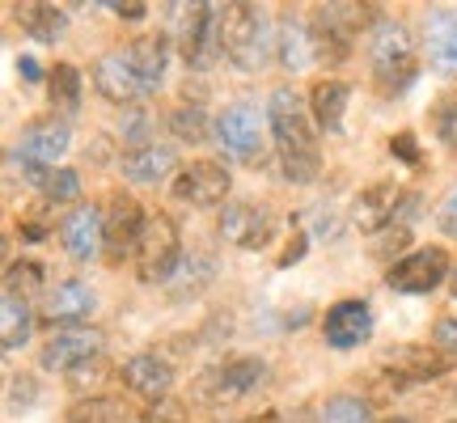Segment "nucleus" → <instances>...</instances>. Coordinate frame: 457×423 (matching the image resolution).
Returning <instances> with one entry per match:
<instances>
[{"label": "nucleus", "instance_id": "nucleus-1", "mask_svg": "<svg viewBox=\"0 0 457 423\" xmlns=\"http://www.w3.org/2000/svg\"><path fill=\"white\" fill-rule=\"evenodd\" d=\"M267 128H271V140H276L284 178L296 182V187L318 178L322 153H318V136H313V114L305 111V102H301L293 85H279L267 98Z\"/></svg>", "mask_w": 457, "mask_h": 423}, {"label": "nucleus", "instance_id": "nucleus-2", "mask_svg": "<svg viewBox=\"0 0 457 423\" xmlns=\"http://www.w3.org/2000/svg\"><path fill=\"white\" fill-rule=\"evenodd\" d=\"M276 51L271 26L262 17L259 4H225L220 9V55L228 64H237L242 72H259Z\"/></svg>", "mask_w": 457, "mask_h": 423}, {"label": "nucleus", "instance_id": "nucleus-3", "mask_svg": "<svg viewBox=\"0 0 457 423\" xmlns=\"http://www.w3.org/2000/svg\"><path fill=\"white\" fill-rule=\"evenodd\" d=\"M364 55H369V68H373V81L381 94H403L415 81V72H420L411 30L403 21H390V17H381L373 30H369Z\"/></svg>", "mask_w": 457, "mask_h": 423}, {"label": "nucleus", "instance_id": "nucleus-4", "mask_svg": "<svg viewBox=\"0 0 457 423\" xmlns=\"http://www.w3.org/2000/svg\"><path fill=\"white\" fill-rule=\"evenodd\" d=\"M68 145H72L68 119H60V114H43V119H34V123L21 128L17 148H13V162H21L26 178L38 187V182L55 170V162L68 153Z\"/></svg>", "mask_w": 457, "mask_h": 423}, {"label": "nucleus", "instance_id": "nucleus-5", "mask_svg": "<svg viewBox=\"0 0 457 423\" xmlns=\"http://www.w3.org/2000/svg\"><path fill=\"white\" fill-rule=\"evenodd\" d=\"M136 276L145 284H165L174 276V267L182 262V237L174 216L165 212H148L145 228H140V245H136Z\"/></svg>", "mask_w": 457, "mask_h": 423}, {"label": "nucleus", "instance_id": "nucleus-6", "mask_svg": "<svg viewBox=\"0 0 457 423\" xmlns=\"http://www.w3.org/2000/svg\"><path fill=\"white\" fill-rule=\"evenodd\" d=\"M216 145L225 148V157L242 165L267 162V128H262L259 111L250 102H233L216 114Z\"/></svg>", "mask_w": 457, "mask_h": 423}, {"label": "nucleus", "instance_id": "nucleus-7", "mask_svg": "<svg viewBox=\"0 0 457 423\" xmlns=\"http://www.w3.org/2000/svg\"><path fill=\"white\" fill-rule=\"evenodd\" d=\"M179 9V51L191 68H208L220 51V4H174Z\"/></svg>", "mask_w": 457, "mask_h": 423}, {"label": "nucleus", "instance_id": "nucleus-8", "mask_svg": "<svg viewBox=\"0 0 457 423\" xmlns=\"http://www.w3.org/2000/svg\"><path fill=\"white\" fill-rule=\"evenodd\" d=\"M102 347H106V339H102V330H94V326L55 330V335L38 347V364H43L47 373H77L89 360L102 356Z\"/></svg>", "mask_w": 457, "mask_h": 423}, {"label": "nucleus", "instance_id": "nucleus-9", "mask_svg": "<svg viewBox=\"0 0 457 423\" xmlns=\"http://www.w3.org/2000/svg\"><path fill=\"white\" fill-rule=\"evenodd\" d=\"M449 276H453L449 271V254H445L441 245H424V250H415V254L394 262L390 271H386V284H390L394 293L424 296L432 288H441Z\"/></svg>", "mask_w": 457, "mask_h": 423}, {"label": "nucleus", "instance_id": "nucleus-10", "mask_svg": "<svg viewBox=\"0 0 457 423\" xmlns=\"http://www.w3.org/2000/svg\"><path fill=\"white\" fill-rule=\"evenodd\" d=\"M60 245L72 262H94L106 254V212L98 203H77L60 220Z\"/></svg>", "mask_w": 457, "mask_h": 423}, {"label": "nucleus", "instance_id": "nucleus-11", "mask_svg": "<svg viewBox=\"0 0 457 423\" xmlns=\"http://www.w3.org/2000/svg\"><path fill=\"white\" fill-rule=\"evenodd\" d=\"M89 77H94V89L106 102H114V106H131V102L148 98V85L140 77L136 60H131V51H106V55H98Z\"/></svg>", "mask_w": 457, "mask_h": 423}, {"label": "nucleus", "instance_id": "nucleus-12", "mask_svg": "<svg viewBox=\"0 0 457 423\" xmlns=\"http://www.w3.org/2000/svg\"><path fill=\"white\" fill-rule=\"evenodd\" d=\"M228 187H233V178H228V170L220 162H191L182 165L179 174H174V199L179 203H191V208H220L228 199Z\"/></svg>", "mask_w": 457, "mask_h": 423}, {"label": "nucleus", "instance_id": "nucleus-13", "mask_svg": "<svg viewBox=\"0 0 457 423\" xmlns=\"http://www.w3.org/2000/svg\"><path fill=\"white\" fill-rule=\"evenodd\" d=\"M262 377H267V364L254 356H237V360H225V364H216L212 373H204L199 381V394L216 402V407H225V402H237L245 398L250 390H259Z\"/></svg>", "mask_w": 457, "mask_h": 423}, {"label": "nucleus", "instance_id": "nucleus-14", "mask_svg": "<svg viewBox=\"0 0 457 423\" xmlns=\"http://www.w3.org/2000/svg\"><path fill=\"white\" fill-rule=\"evenodd\" d=\"M94 310H98V293L85 279H60L55 288H47L43 322L55 330H72V326H89Z\"/></svg>", "mask_w": 457, "mask_h": 423}, {"label": "nucleus", "instance_id": "nucleus-15", "mask_svg": "<svg viewBox=\"0 0 457 423\" xmlns=\"http://www.w3.org/2000/svg\"><path fill=\"white\" fill-rule=\"evenodd\" d=\"M276 233V216L262 203H225L220 212V237L237 250H262Z\"/></svg>", "mask_w": 457, "mask_h": 423}, {"label": "nucleus", "instance_id": "nucleus-16", "mask_svg": "<svg viewBox=\"0 0 457 423\" xmlns=\"http://www.w3.org/2000/svg\"><path fill=\"white\" fill-rule=\"evenodd\" d=\"M145 212L131 195L114 191L111 195V212H106V259L123 262L136 259V245H140V228H145Z\"/></svg>", "mask_w": 457, "mask_h": 423}, {"label": "nucleus", "instance_id": "nucleus-17", "mask_svg": "<svg viewBox=\"0 0 457 423\" xmlns=\"http://www.w3.org/2000/svg\"><path fill=\"white\" fill-rule=\"evenodd\" d=\"M322 335H327V347L352 352L360 343H369V335H373V310L364 301H339L322 318Z\"/></svg>", "mask_w": 457, "mask_h": 423}, {"label": "nucleus", "instance_id": "nucleus-18", "mask_svg": "<svg viewBox=\"0 0 457 423\" xmlns=\"http://www.w3.org/2000/svg\"><path fill=\"white\" fill-rule=\"evenodd\" d=\"M123 386H128L136 398H145V402H165L170 390H174V364L162 360L157 352H140V356H131L123 364Z\"/></svg>", "mask_w": 457, "mask_h": 423}, {"label": "nucleus", "instance_id": "nucleus-19", "mask_svg": "<svg viewBox=\"0 0 457 423\" xmlns=\"http://www.w3.org/2000/svg\"><path fill=\"white\" fill-rule=\"evenodd\" d=\"M403 187L398 182H373L364 187L352 203V220H356L360 233H381V228H394L398 220V203H403Z\"/></svg>", "mask_w": 457, "mask_h": 423}, {"label": "nucleus", "instance_id": "nucleus-20", "mask_svg": "<svg viewBox=\"0 0 457 423\" xmlns=\"http://www.w3.org/2000/svg\"><path fill=\"white\" fill-rule=\"evenodd\" d=\"M449 369H453V356H445L441 347H420V343H411V347H403V352L386 364V377H390V386H415V381L445 377Z\"/></svg>", "mask_w": 457, "mask_h": 423}, {"label": "nucleus", "instance_id": "nucleus-21", "mask_svg": "<svg viewBox=\"0 0 457 423\" xmlns=\"http://www.w3.org/2000/svg\"><path fill=\"white\" fill-rule=\"evenodd\" d=\"M428 64L441 77H457V9H436L424 26Z\"/></svg>", "mask_w": 457, "mask_h": 423}, {"label": "nucleus", "instance_id": "nucleus-22", "mask_svg": "<svg viewBox=\"0 0 457 423\" xmlns=\"http://www.w3.org/2000/svg\"><path fill=\"white\" fill-rule=\"evenodd\" d=\"M174 170H179V153L170 145H157V140L123 153V174H128L131 182H140V187H153V182L170 178Z\"/></svg>", "mask_w": 457, "mask_h": 423}, {"label": "nucleus", "instance_id": "nucleus-23", "mask_svg": "<svg viewBox=\"0 0 457 423\" xmlns=\"http://www.w3.org/2000/svg\"><path fill=\"white\" fill-rule=\"evenodd\" d=\"M276 55L288 72H305L318 60V43H313V26H305L301 17H284L276 30Z\"/></svg>", "mask_w": 457, "mask_h": 423}, {"label": "nucleus", "instance_id": "nucleus-24", "mask_svg": "<svg viewBox=\"0 0 457 423\" xmlns=\"http://www.w3.org/2000/svg\"><path fill=\"white\" fill-rule=\"evenodd\" d=\"M347 98H352V85H347V81H335V77L318 81L310 89L313 123H318L322 131H339L343 128V111H347Z\"/></svg>", "mask_w": 457, "mask_h": 423}, {"label": "nucleus", "instance_id": "nucleus-25", "mask_svg": "<svg viewBox=\"0 0 457 423\" xmlns=\"http://www.w3.org/2000/svg\"><path fill=\"white\" fill-rule=\"evenodd\" d=\"M13 17L17 26L30 34L34 43H55L60 34L68 30V17L64 9H55L47 0H30V4H13Z\"/></svg>", "mask_w": 457, "mask_h": 423}, {"label": "nucleus", "instance_id": "nucleus-26", "mask_svg": "<svg viewBox=\"0 0 457 423\" xmlns=\"http://www.w3.org/2000/svg\"><path fill=\"white\" fill-rule=\"evenodd\" d=\"M216 267L208 254H182V262L174 267V276L165 279V293L174 296V301H191V296H199L208 284H212Z\"/></svg>", "mask_w": 457, "mask_h": 423}, {"label": "nucleus", "instance_id": "nucleus-27", "mask_svg": "<svg viewBox=\"0 0 457 423\" xmlns=\"http://www.w3.org/2000/svg\"><path fill=\"white\" fill-rule=\"evenodd\" d=\"M30 330H34L30 301L21 293H4V301H0V343H4V352L26 347V343H30Z\"/></svg>", "mask_w": 457, "mask_h": 423}, {"label": "nucleus", "instance_id": "nucleus-28", "mask_svg": "<svg viewBox=\"0 0 457 423\" xmlns=\"http://www.w3.org/2000/svg\"><path fill=\"white\" fill-rule=\"evenodd\" d=\"M128 51H131V60H136V68H140V77H145L148 94H157L165 81V64H170V43H165L162 34H145Z\"/></svg>", "mask_w": 457, "mask_h": 423}, {"label": "nucleus", "instance_id": "nucleus-29", "mask_svg": "<svg viewBox=\"0 0 457 423\" xmlns=\"http://www.w3.org/2000/svg\"><path fill=\"white\" fill-rule=\"evenodd\" d=\"M47 102L60 119L81 111V72L72 64H55L47 72Z\"/></svg>", "mask_w": 457, "mask_h": 423}, {"label": "nucleus", "instance_id": "nucleus-30", "mask_svg": "<svg viewBox=\"0 0 457 423\" xmlns=\"http://www.w3.org/2000/svg\"><path fill=\"white\" fill-rule=\"evenodd\" d=\"M64 423H131V411L123 398H81V402H72L64 415Z\"/></svg>", "mask_w": 457, "mask_h": 423}, {"label": "nucleus", "instance_id": "nucleus-31", "mask_svg": "<svg viewBox=\"0 0 457 423\" xmlns=\"http://www.w3.org/2000/svg\"><path fill=\"white\" fill-rule=\"evenodd\" d=\"M170 131L187 145H204L208 136H216V123H208L204 106H179V111H170Z\"/></svg>", "mask_w": 457, "mask_h": 423}, {"label": "nucleus", "instance_id": "nucleus-32", "mask_svg": "<svg viewBox=\"0 0 457 423\" xmlns=\"http://www.w3.org/2000/svg\"><path fill=\"white\" fill-rule=\"evenodd\" d=\"M318 423H373V407L356 394H335V398L322 402Z\"/></svg>", "mask_w": 457, "mask_h": 423}, {"label": "nucleus", "instance_id": "nucleus-33", "mask_svg": "<svg viewBox=\"0 0 457 423\" xmlns=\"http://www.w3.org/2000/svg\"><path fill=\"white\" fill-rule=\"evenodd\" d=\"M38 191H43L47 203H77V195H81V174H77V170H51L47 178L38 182Z\"/></svg>", "mask_w": 457, "mask_h": 423}, {"label": "nucleus", "instance_id": "nucleus-34", "mask_svg": "<svg viewBox=\"0 0 457 423\" xmlns=\"http://www.w3.org/2000/svg\"><path fill=\"white\" fill-rule=\"evenodd\" d=\"M43 284V267L38 262H13L9 271H4V293H30V288H38Z\"/></svg>", "mask_w": 457, "mask_h": 423}, {"label": "nucleus", "instance_id": "nucleus-35", "mask_svg": "<svg viewBox=\"0 0 457 423\" xmlns=\"http://www.w3.org/2000/svg\"><path fill=\"white\" fill-rule=\"evenodd\" d=\"M432 347H441L445 356H457V318H441L432 326Z\"/></svg>", "mask_w": 457, "mask_h": 423}, {"label": "nucleus", "instance_id": "nucleus-36", "mask_svg": "<svg viewBox=\"0 0 457 423\" xmlns=\"http://www.w3.org/2000/svg\"><path fill=\"white\" fill-rule=\"evenodd\" d=\"M390 153L398 157V162H407V165H424V157H420V145H415V136H411V131H398V136H390Z\"/></svg>", "mask_w": 457, "mask_h": 423}, {"label": "nucleus", "instance_id": "nucleus-37", "mask_svg": "<svg viewBox=\"0 0 457 423\" xmlns=\"http://www.w3.org/2000/svg\"><path fill=\"white\" fill-rule=\"evenodd\" d=\"M436 131H441V140L449 148H457V98H449L436 114Z\"/></svg>", "mask_w": 457, "mask_h": 423}, {"label": "nucleus", "instance_id": "nucleus-38", "mask_svg": "<svg viewBox=\"0 0 457 423\" xmlns=\"http://www.w3.org/2000/svg\"><path fill=\"white\" fill-rule=\"evenodd\" d=\"M436 225H441L445 237H457V191L441 199V208H436Z\"/></svg>", "mask_w": 457, "mask_h": 423}, {"label": "nucleus", "instance_id": "nucleus-39", "mask_svg": "<svg viewBox=\"0 0 457 423\" xmlns=\"http://www.w3.org/2000/svg\"><path fill=\"white\" fill-rule=\"evenodd\" d=\"M305 250H310V233H305V228H296L293 242H288V250L276 259V267H293V262H301L305 259Z\"/></svg>", "mask_w": 457, "mask_h": 423}, {"label": "nucleus", "instance_id": "nucleus-40", "mask_svg": "<svg viewBox=\"0 0 457 423\" xmlns=\"http://www.w3.org/2000/svg\"><path fill=\"white\" fill-rule=\"evenodd\" d=\"M102 9H111L114 17H128V21H140L148 13L145 0H111V4H102Z\"/></svg>", "mask_w": 457, "mask_h": 423}, {"label": "nucleus", "instance_id": "nucleus-41", "mask_svg": "<svg viewBox=\"0 0 457 423\" xmlns=\"http://www.w3.org/2000/svg\"><path fill=\"white\" fill-rule=\"evenodd\" d=\"M145 423H182V407L179 402H157L145 411Z\"/></svg>", "mask_w": 457, "mask_h": 423}, {"label": "nucleus", "instance_id": "nucleus-42", "mask_svg": "<svg viewBox=\"0 0 457 423\" xmlns=\"http://www.w3.org/2000/svg\"><path fill=\"white\" fill-rule=\"evenodd\" d=\"M17 77H21L26 85H38L47 72H43V64H38L34 55H17Z\"/></svg>", "mask_w": 457, "mask_h": 423}, {"label": "nucleus", "instance_id": "nucleus-43", "mask_svg": "<svg viewBox=\"0 0 457 423\" xmlns=\"http://www.w3.org/2000/svg\"><path fill=\"white\" fill-rule=\"evenodd\" d=\"M34 402V386H30V377H13V390H9V407H17V402Z\"/></svg>", "mask_w": 457, "mask_h": 423}, {"label": "nucleus", "instance_id": "nucleus-44", "mask_svg": "<svg viewBox=\"0 0 457 423\" xmlns=\"http://www.w3.org/2000/svg\"><path fill=\"white\" fill-rule=\"evenodd\" d=\"M386 423H411V419H407V415H394V419H386Z\"/></svg>", "mask_w": 457, "mask_h": 423}, {"label": "nucleus", "instance_id": "nucleus-45", "mask_svg": "<svg viewBox=\"0 0 457 423\" xmlns=\"http://www.w3.org/2000/svg\"><path fill=\"white\" fill-rule=\"evenodd\" d=\"M449 284H453V296H457V267H453V276H449Z\"/></svg>", "mask_w": 457, "mask_h": 423}, {"label": "nucleus", "instance_id": "nucleus-46", "mask_svg": "<svg viewBox=\"0 0 457 423\" xmlns=\"http://www.w3.org/2000/svg\"><path fill=\"white\" fill-rule=\"evenodd\" d=\"M449 423H457V419H449Z\"/></svg>", "mask_w": 457, "mask_h": 423}]
</instances>
